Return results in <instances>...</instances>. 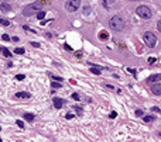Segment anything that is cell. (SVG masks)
Returning a JSON list of instances; mask_svg holds the SVG:
<instances>
[{
    "instance_id": "obj_1",
    "label": "cell",
    "mask_w": 161,
    "mask_h": 142,
    "mask_svg": "<svg viewBox=\"0 0 161 142\" xmlns=\"http://www.w3.org/2000/svg\"><path fill=\"white\" fill-rule=\"evenodd\" d=\"M109 26H110V28H112V30H114V31H123V30H124V26H126V23H124V20H123L122 17H119V16H114V17L110 18Z\"/></svg>"
},
{
    "instance_id": "obj_2",
    "label": "cell",
    "mask_w": 161,
    "mask_h": 142,
    "mask_svg": "<svg viewBox=\"0 0 161 142\" xmlns=\"http://www.w3.org/2000/svg\"><path fill=\"white\" fill-rule=\"evenodd\" d=\"M136 13L139 14V17L144 18V20H148V18H151V10L148 9L147 6H140V7H137Z\"/></svg>"
},
{
    "instance_id": "obj_3",
    "label": "cell",
    "mask_w": 161,
    "mask_h": 142,
    "mask_svg": "<svg viewBox=\"0 0 161 142\" xmlns=\"http://www.w3.org/2000/svg\"><path fill=\"white\" fill-rule=\"evenodd\" d=\"M143 38H144V42H146V45H147V47L154 48L157 45V37L153 34V32H146Z\"/></svg>"
},
{
    "instance_id": "obj_4",
    "label": "cell",
    "mask_w": 161,
    "mask_h": 142,
    "mask_svg": "<svg viewBox=\"0 0 161 142\" xmlns=\"http://www.w3.org/2000/svg\"><path fill=\"white\" fill-rule=\"evenodd\" d=\"M79 6H81V0H68L65 4V9L69 13H74V11H76L79 9Z\"/></svg>"
},
{
    "instance_id": "obj_5",
    "label": "cell",
    "mask_w": 161,
    "mask_h": 142,
    "mask_svg": "<svg viewBox=\"0 0 161 142\" xmlns=\"http://www.w3.org/2000/svg\"><path fill=\"white\" fill-rule=\"evenodd\" d=\"M38 9H40V3L31 4V6H28V7H26V10H24V14H26V16H30L33 11H35V10H38Z\"/></svg>"
},
{
    "instance_id": "obj_6",
    "label": "cell",
    "mask_w": 161,
    "mask_h": 142,
    "mask_svg": "<svg viewBox=\"0 0 161 142\" xmlns=\"http://www.w3.org/2000/svg\"><path fill=\"white\" fill-rule=\"evenodd\" d=\"M160 80H161V73H156L147 79L148 83H156V82H160Z\"/></svg>"
},
{
    "instance_id": "obj_7",
    "label": "cell",
    "mask_w": 161,
    "mask_h": 142,
    "mask_svg": "<svg viewBox=\"0 0 161 142\" xmlns=\"http://www.w3.org/2000/svg\"><path fill=\"white\" fill-rule=\"evenodd\" d=\"M52 101H54V107L57 108V110H61V107H62V104H64V101H62L59 97H54V99H52Z\"/></svg>"
},
{
    "instance_id": "obj_8",
    "label": "cell",
    "mask_w": 161,
    "mask_h": 142,
    "mask_svg": "<svg viewBox=\"0 0 161 142\" xmlns=\"http://www.w3.org/2000/svg\"><path fill=\"white\" fill-rule=\"evenodd\" d=\"M151 91H153V94L161 96V85H154V86L151 87Z\"/></svg>"
},
{
    "instance_id": "obj_9",
    "label": "cell",
    "mask_w": 161,
    "mask_h": 142,
    "mask_svg": "<svg viewBox=\"0 0 161 142\" xmlns=\"http://www.w3.org/2000/svg\"><path fill=\"white\" fill-rule=\"evenodd\" d=\"M16 99H30V93H27V91H18V93H16Z\"/></svg>"
},
{
    "instance_id": "obj_10",
    "label": "cell",
    "mask_w": 161,
    "mask_h": 142,
    "mask_svg": "<svg viewBox=\"0 0 161 142\" xmlns=\"http://www.w3.org/2000/svg\"><path fill=\"white\" fill-rule=\"evenodd\" d=\"M0 10H1L3 13H9L10 10H11V7H10L9 4H6V3H1V4H0Z\"/></svg>"
},
{
    "instance_id": "obj_11",
    "label": "cell",
    "mask_w": 161,
    "mask_h": 142,
    "mask_svg": "<svg viewBox=\"0 0 161 142\" xmlns=\"http://www.w3.org/2000/svg\"><path fill=\"white\" fill-rule=\"evenodd\" d=\"M0 52H1V54H3V55L6 56V58H10V56H11V54H10V51L7 49V48L0 47Z\"/></svg>"
},
{
    "instance_id": "obj_12",
    "label": "cell",
    "mask_w": 161,
    "mask_h": 142,
    "mask_svg": "<svg viewBox=\"0 0 161 142\" xmlns=\"http://www.w3.org/2000/svg\"><path fill=\"white\" fill-rule=\"evenodd\" d=\"M24 118H26L27 121H34V114H31V113H26V114H24Z\"/></svg>"
},
{
    "instance_id": "obj_13",
    "label": "cell",
    "mask_w": 161,
    "mask_h": 142,
    "mask_svg": "<svg viewBox=\"0 0 161 142\" xmlns=\"http://www.w3.org/2000/svg\"><path fill=\"white\" fill-rule=\"evenodd\" d=\"M91 72L93 75H100V72H102V70H100V68H96V66H92L91 68Z\"/></svg>"
},
{
    "instance_id": "obj_14",
    "label": "cell",
    "mask_w": 161,
    "mask_h": 142,
    "mask_svg": "<svg viewBox=\"0 0 161 142\" xmlns=\"http://www.w3.org/2000/svg\"><path fill=\"white\" fill-rule=\"evenodd\" d=\"M99 38L100 39H107L109 38V34H107L106 31H102V32H99Z\"/></svg>"
},
{
    "instance_id": "obj_15",
    "label": "cell",
    "mask_w": 161,
    "mask_h": 142,
    "mask_svg": "<svg viewBox=\"0 0 161 142\" xmlns=\"http://www.w3.org/2000/svg\"><path fill=\"white\" fill-rule=\"evenodd\" d=\"M14 54L23 55V54H26V49H24V48H16V49H14Z\"/></svg>"
},
{
    "instance_id": "obj_16",
    "label": "cell",
    "mask_w": 161,
    "mask_h": 142,
    "mask_svg": "<svg viewBox=\"0 0 161 142\" xmlns=\"http://www.w3.org/2000/svg\"><path fill=\"white\" fill-rule=\"evenodd\" d=\"M0 24H1V26H4V27H7V26H10V21H9V20L1 18V20H0Z\"/></svg>"
},
{
    "instance_id": "obj_17",
    "label": "cell",
    "mask_w": 161,
    "mask_h": 142,
    "mask_svg": "<svg viewBox=\"0 0 161 142\" xmlns=\"http://www.w3.org/2000/svg\"><path fill=\"white\" fill-rule=\"evenodd\" d=\"M44 17H45V11H40V13H37V18H38V20H43Z\"/></svg>"
},
{
    "instance_id": "obj_18",
    "label": "cell",
    "mask_w": 161,
    "mask_h": 142,
    "mask_svg": "<svg viewBox=\"0 0 161 142\" xmlns=\"http://www.w3.org/2000/svg\"><path fill=\"white\" fill-rule=\"evenodd\" d=\"M144 121H146V122H151V121H154V117L153 115H146L144 117Z\"/></svg>"
},
{
    "instance_id": "obj_19",
    "label": "cell",
    "mask_w": 161,
    "mask_h": 142,
    "mask_svg": "<svg viewBox=\"0 0 161 142\" xmlns=\"http://www.w3.org/2000/svg\"><path fill=\"white\" fill-rule=\"evenodd\" d=\"M51 87H54V89H59V87H61V85H59V83H57V82H52L51 83Z\"/></svg>"
},
{
    "instance_id": "obj_20",
    "label": "cell",
    "mask_w": 161,
    "mask_h": 142,
    "mask_svg": "<svg viewBox=\"0 0 161 142\" xmlns=\"http://www.w3.org/2000/svg\"><path fill=\"white\" fill-rule=\"evenodd\" d=\"M24 78H26V76H24L23 73H18L17 76H16V79H17V80H24Z\"/></svg>"
},
{
    "instance_id": "obj_21",
    "label": "cell",
    "mask_w": 161,
    "mask_h": 142,
    "mask_svg": "<svg viewBox=\"0 0 161 142\" xmlns=\"http://www.w3.org/2000/svg\"><path fill=\"white\" fill-rule=\"evenodd\" d=\"M65 118L66 120H72V118H74V114H72V113H68V114L65 115Z\"/></svg>"
},
{
    "instance_id": "obj_22",
    "label": "cell",
    "mask_w": 161,
    "mask_h": 142,
    "mask_svg": "<svg viewBox=\"0 0 161 142\" xmlns=\"http://www.w3.org/2000/svg\"><path fill=\"white\" fill-rule=\"evenodd\" d=\"M143 114H144L143 110H136V115H137V117H141Z\"/></svg>"
},
{
    "instance_id": "obj_23",
    "label": "cell",
    "mask_w": 161,
    "mask_h": 142,
    "mask_svg": "<svg viewBox=\"0 0 161 142\" xmlns=\"http://www.w3.org/2000/svg\"><path fill=\"white\" fill-rule=\"evenodd\" d=\"M72 99H74V100H81V99H79L78 93H74V94H72Z\"/></svg>"
},
{
    "instance_id": "obj_24",
    "label": "cell",
    "mask_w": 161,
    "mask_h": 142,
    "mask_svg": "<svg viewBox=\"0 0 161 142\" xmlns=\"http://www.w3.org/2000/svg\"><path fill=\"white\" fill-rule=\"evenodd\" d=\"M75 110H76V113H78V115L82 114V108H81V107H75Z\"/></svg>"
},
{
    "instance_id": "obj_25",
    "label": "cell",
    "mask_w": 161,
    "mask_h": 142,
    "mask_svg": "<svg viewBox=\"0 0 161 142\" xmlns=\"http://www.w3.org/2000/svg\"><path fill=\"white\" fill-rule=\"evenodd\" d=\"M64 48H65L66 51H72V48H71L69 45H68V44H65V45H64Z\"/></svg>"
},
{
    "instance_id": "obj_26",
    "label": "cell",
    "mask_w": 161,
    "mask_h": 142,
    "mask_svg": "<svg viewBox=\"0 0 161 142\" xmlns=\"http://www.w3.org/2000/svg\"><path fill=\"white\" fill-rule=\"evenodd\" d=\"M52 79H54V80H59V82H62V78H59V76H52Z\"/></svg>"
},
{
    "instance_id": "obj_27",
    "label": "cell",
    "mask_w": 161,
    "mask_h": 142,
    "mask_svg": "<svg viewBox=\"0 0 161 142\" xmlns=\"http://www.w3.org/2000/svg\"><path fill=\"white\" fill-rule=\"evenodd\" d=\"M17 125L20 128H23V127H24V122H23V121H17Z\"/></svg>"
},
{
    "instance_id": "obj_28",
    "label": "cell",
    "mask_w": 161,
    "mask_h": 142,
    "mask_svg": "<svg viewBox=\"0 0 161 142\" xmlns=\"http://www.w3.org/2000/svg\"><path fill=\"white\" fill-rule=\"evenodd\" d=\"M3 39H4V41H9V39H10V37H9L7 34H3Z\"/></svg>"
},
{
    "instance_id": "obj_29",
    "label": "cell",
    "mask_w": 161,
    "mask_h": 142,
    "mask_svg": "<svg viewBox=\"0 0 161 142\" xmlns=\"http://www.w3.org/2000/svg\"><path fill=\"white\" fill-rule=\"evenodd\" d=\"M156 62V58H148V63H154Z\"/></svg>"
},
{
    "instance_id": "obj_30",
    "label": "cell",
    "mask_w": 161,
    "mask_h": 142,
    "mask_svg": "<svg viewBox=\"0 0 161 142\" xmlns=\"http://www.w3.org/2000/svg\"><path fill=\"white\" fill-rule=\"evenodd\" d=\"M127 72H130V73L136 75V70H134V69H130V68H127Z\"/></svg>"
},
{
    "instance_id": "obj_31",
    "label": "cell",
    "mask_w": 161,
    "mask_h": 142,
    "mask_svg": "<svg viewBox=\"0 0 161 142\" xmlns=\"http://www.w3.org/2000/svg\"><path fill=\"white\" fill-rule=\"evenodd\" d=\"M151 110H153V111H156V113H160V111H161V110H160L158 107H153Z\"/></svg>"
},
{
    "instance_id": "obj_32",
    "label": "cell",
    "mask_w": 161,
    "mask_h": 142,
    "mask_svg": "<svg viewBox=\"0 0 161 142\" xmlns=\"http://www.w3.org/2000/svg\"><path fill=\"white\" fill-rule=\"evenodd\" d=\"M157 28H158V31L161 32V20L158 21V24H157Z\"/></svg>"
},
{
    "instance_id": "obj_33",
    "label": "cell",
    "mask_w": 161,
    "mask_h": 142,
    "mask_svg": "<svg viewBox=\"0 0 161 142\" xmlns=\"http://www.w3.org/2000/svg\"><path fill=\"white\" fill-rule=\"evenodd\" d=\"M110 118H114V117H116V113H114V111H112V113H110Z\"/></svg>"
},
{
    "instance_id": "obj_34",
    "label": "cell",
    "mask_w": 161,
    "mask_h": 142,
    "mask_svg": "<svg viewBox=\"0 0 161 142\" xmlns=\"http://www.w3.org/2000/svg\"><path fill=\"white\" fill-rule=\"evenodd\" d=\"M31 44H33V47H35V48H38V47H40V44H38V42H31Z\"/></svg>"
},
{
    "instance_id": "obj_35",
    "label": "cell",
    "mask_w": 161,
    "mask_h": 142,
    "mask_svg": "<svg viewBox=\"0 0 161 142\" xmlns=\"http://www.w3.org/2000/svg\"><path fill=\"white\" fill-rule=\"evenodd\" d=\"M130 1H137V0H130Z\"/></svg>"
}]
</instances>
